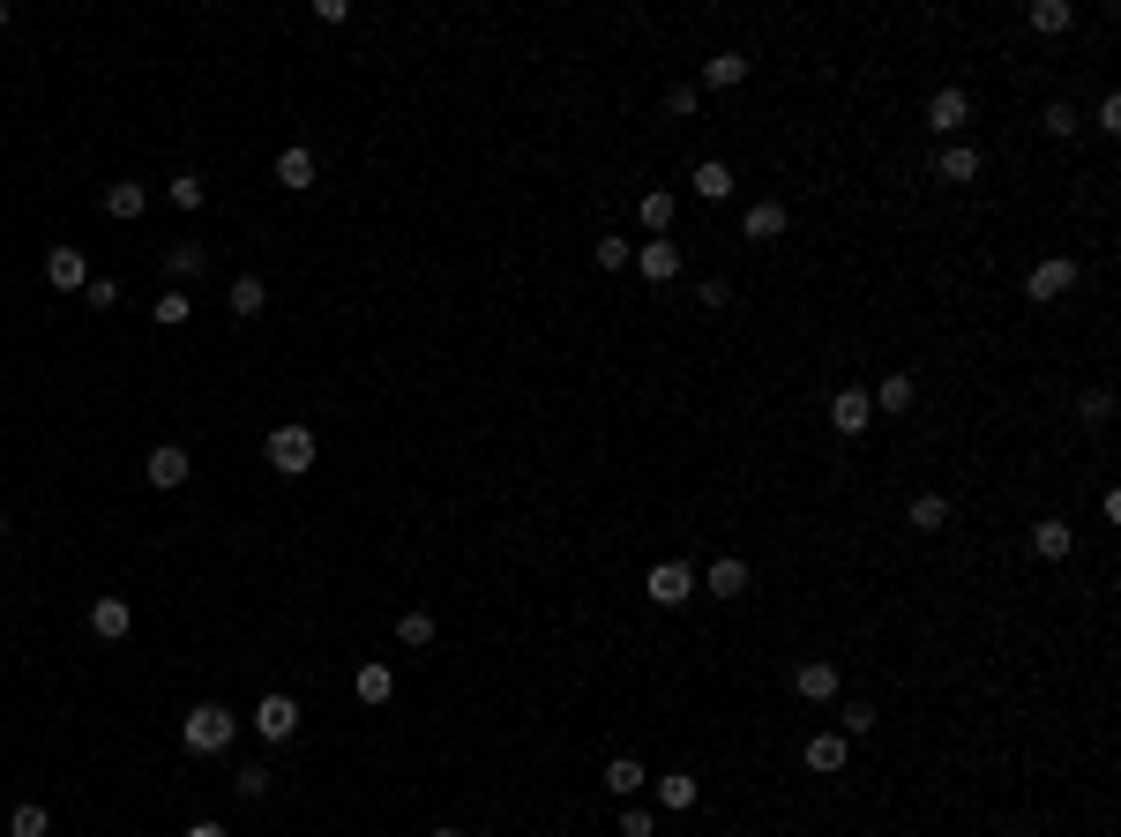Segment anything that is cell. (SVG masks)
<instances>
[{
	"mask_svg": "<svg viewBox=\"0 0 1121 837\" xmlns=\"http://www.w3.org/2000/svg\"><path fill=\"white\" fill-rule=\"evenodd\" d=\"M232 733H240V718L224 711V703H195V711L180 718L187 755H224V747H232Z\"/></svg>",
	"mask_w": 1121,
	"mask_h": 837,
	"instance_id": "obj_1",
	"label": "cell"
},
{
	"mask_svg": "<svg viewBox=\"0 0 1121 837\" xmlns=\"http://www.w3.org/2000/svg\"><path fill=\"white\" fill-rule=\"evenodd\" d=\"M270 471H277V479H307V471H314V435L300 427V419L270 435Z\"/></svg>",
	"mask_w": 1121,
	"mask_h": 837,
	"instance_id": "obj_2",
	"label": "cell"
},
{
	"mask_svg": "<svg viewBox=\"0 0 1121 837\" xmlns=\"http://www.w3.org/2000/svg\"><path fill=\"white\" fill-rule=\"evenodd\" d=\"M643 590H651L658 606H688V590H695V568H688V561H651Z\"/></svg>",
	"mask_w": 1121,
	"mask_h": 837,
	"instance_id": "obj_3",
	"label": "cell"
},
{
	"mask_svg": "<svg viewBox=\"0 0 1121 837\" xmlns=\"http://www.w3.org/2000/svg\"><path fill=\"white\" fill-rule=\"evenodd\" d=\"M254 733H262V741H292V733H300V703H292V695H262V703H254Z\"/></svg>",
	"mask_w": 1121,
	"mask_h": 837,
	"instance_id": "obj_4",
	"label": "cell"
},
{
	"mask_svg": "<svg viewBox=\"0 0 1121 837\" xmlns=\"http://www.w3.org/2000/svg\"><path fill=\"white\" fill-rule=\"evenodd\" d=\"M965 121H972V97L957 91V83L928 97V127H934V135H965Z\"/></svg>",
	"mask_w": 1121,
	"mask_h": 837,
	"instance_id": "obj_5",
	"label": "cell"
},
{
	"mask_svg": "<svg viewBox=\"0 0 1121 837\" xmlns=\"http://www.w3.org/2000/svg\"><path fill=\"white\" fill-rule=\"evenodd\" d=\"M1069 284H1077V262H1069V254H1055V262H1039V270H1031L1025 300H1039V307H1047V300H1061Z\"/></svg>",
	"mask_w": 1121,
	"mask_h": 837,
	"instance_id": "obj_6",
	"label": "cell"
},
{
	"mask_svg": "<svg viewBox=\"0 0 1121 837\" xmlns=\"http://www.w3.org/2000/svg\"><path fill=\"white\" fill-rule=\"evenodd\" d=\"M636 270H643L651 284H673L681 278V240H643V248H636Z\"/></svg>",
	"mask_w": 1121,
	"mask_h": 837,
	"instance_id": "obj_7",
	"label": "cell"
},
{
	"mask_svg": "<svg viewBox=\"0 0 1121 837\" xmlns=\"http://www.w3.org/2000/svg\"><path fill=\"white\" fill-rule=\"evenodd\" d=\"M45 284H53V292H83V284H91V262H83L75 248H53L45 254Z\"/></svg>",
	"mask_w": 1121,
	"mask_h": 837,
	"instance_id": "obj_8",
	"label": "cell"
},
{
	"mask_svg": "<svg viewBox=\"0 0 1121 837\" xmlns=\"http://www.w3.org/2000/svg\"><path fill=\"white\" fill-rule=\"evenodd\" d=\"M1031 554H1039V561H1069V554H1077V531L1061 524V516H1039V524H1031Z\"/></svg>",
	"mask_w": 1121,
	"mask_h": 837,
	"instance_id": "obj_9",
	"label": "cell"
},
{
	"mask_svg": "<svg viewBox=\"0 0 1121 837\" xmlns=\"http://www.w3.org/2000/svg\"><path fill=\"white\" fill-rule=\"evenodd\" d=\"M830 419H838V435H868V419H874L868 389H838V397H830Z\"/></svg>",
	"mask_w": 1121,
	"mask_h": 837,
	"instance_id": "obj_10",
	"label": "cell"
},
{
	"mask_svg": "<svg viewBox=\"0 0 1121 837\" xmlns=\"http://www.w3.org/2000/svg\"><path fill=\"white\" fill-rule=\"evenodd\" d=\"M91 628L105 636V644H121L127 628H135V606H127V598H91Z\"/></svg>",
	"mask_w": 1121,
	"mask_h": 837,
	"instance_id": "obj_11",
	"label": "cell"
},
{
	"mask_svg": "<svg viewBox=\"0 0 1121 837\" xmlns=\"http://www.w3.org/2000/svg\"><path fill=\"white\" fill-rule=\"evenodd\" d=\"M703 584H711V598H747V561L717 554L711 568H703Z\"/></svg>",
	"mask_w": 1121,
	"mask_h": 837,
	"instance_id": "obj_12",
	"label": "cell"
},
{
	"mask_svg": "<svg viewBox=\"0 0 1121 837\" xmlns=\"http://www.w3.org/2000/svg\"><path fill=\"white\" fill-rule=\"evenodd\" d=\"M688 187H695L703 202H725V195H733V165H725V157H703V165L688 172Z\"/></svg>",
	"mask_w": 1121,
	"mask_h": 837,
	"instance_id": "obj_13",
	"label": "cell"
},
{
	"mask_svg": "<svg viewBox=\"0 0 1121 837\" xmlns=\"http://www.w3.org/2000/svg\"><path fill=\"white\" fill-rule=\"evenodd\" d=\"M793 688H800L808 703H830V695H838V666H830V658H808V666L793 673Z\"/></svg>",
	"mask_w": 1121,
	"mask_h": 837,
	"instance_id": "obj_14",
	"label": "cell"
},
{
	"mask_svg": "<svg viewBox=\"0 0 1121 837\" xmlns=\"http://www.w3.org/2000/svg\"><path fill=\"white\" fill-rule=\"evenodd\" d=\"M277 187H292V195H307V187H314V150H307V143L277 150Z\"/></svg>",
	"mask_w": 1121,
	"mask_h": 837,
	"instance_id": "obj_15",
	"label": "cell"
},
{
	"mask_svg": "<svg viewBox=\"0 0 1121 837\" xmlns=\"http://www.w3.org/2000/svg\"><path fill=\"white\" fill-rule=\"evenodd\" d=\"M912 397H920V389H912V374H882V381L868 389V404H874V411H890V419H898V411H912Z\"/></svg>",
	"mask_w": 1121,
	"mask_h": 837,
	"instance_id": "obj_16",
	"label": "cell"
},
{
	"mask_svg": "<svg viewBox=\"0 0 1121 837\" xmlns=\"http://www.w3.org/2000/svg\"><path fill=\"white\" fill-rule=\"evenodd\" d=\"M150 486H157V494L187 486V449H172V441H165V449H150Z\"/></svg>",
	"mask_w": 1121,
	"mask_h": 837,
	"instance_id": "obj_17",
	"label": "cell"
},
{
	"mask_svg": "<svg viewBox=\"0 0 1121 837\" xmlns=\"http://www.w3.org/2000/svg\"><path fill=\"white\" fill-rule=\"evenodd\" d=\"M845 755H852V747H845V733H815V741H808V771H815V777H838Z\"/></svg>",
	"mask_w": 1121,
	"mask_h": 837,
	"instance_id": "obj_18",
	"label": "cell"
},
{
	"mask_svg": "<svg viewBox=\"0 0 1121 837\" xmlns=\"http://www.w3.org/2000/svg\"><path fill=\"white\" fill-rule=\"evenodd\" d=\"M934 180H957V187L979 180V150H972V143H950V150L934 157Z\"/></svg>",
	"mask_w": 1121,
	"mask_h": 837,
	"instance_id": "obj_19",
	"label": "cell"
},
{
	"mask_svg": "<svg viewBox=\"0 0 1121 837\" xmlns=\"http://www.w3.org/2000/svg\"><path fill=\"white\" fill-rule=\"evenodd\" d=\"M224 307H232V322H248V314H262V307H270V284H262V278H232Z\"/></svg>",
	"mask_w": 1121,
	"mask_h": 837,
	"instance_id": "obj_20",
	"label": "cell"
},
{
	"mask_svg": "<svg viewBox=\"0 0 1121 837\" xmlns=\"http://www.w3.org/2000/svg\"><path fill=\"white\" fill-rule=\"evenodd\" d=\"M143 210H150V195H143V187H135V180H113V187H105V218H143Z\"/></svg>",
	"mask_w": 1121,
	"mask_h": 837,
	"instance_id": "obj_21",
	"label": "cell"
},
{
	"mask_svg": "<svg viewBox=\"0 0 1121 837\" xmlns=\"http://www.w3.org/2000/svg\"><path fill=\"white\" fill-rule=\"evenodd\" d=\"M741 232H747V240H778V232H785V202H747Z\"/></svg>",
	"mask_w": 1121,
	"mask_h": 837,
	"instance_id": "obj_22",
	"label": "cell"
},
{
	"mask_svg": "<svg viewBox=\"0 0 1121 837\" xmlns=\"http://www.w3.org/2000/svg\"><path fill=\"white\" fill-rule=\"evenodd\" d=\"M673 210H681V202H673L666 187H651V195L636 202V218H643V232H658V240H666V224H673Z\"/></svg>",
	"mask_w": 1121,
	"mask_h": 837,
	"instance_id": "obj_23",
	"label": "cell"
},
{
	"mask_svg": "<svg viewBox=\"0 0 1121 837\" xmlns=\"http://www.w3.org/2000/svg\"><path fill=\"white\" fill-rule=\"evenodd\" d=\"M703 83H711V91H733V83H747V53H717V61H703Z\"/></svg>",
	"mask_w": 1121,
	"mask_h": 837,
	"instance_id": "obj_24",
	"label": "cell"
},
{
	"mask_svg": "<svg viewBox=\"0 0 1121 837\" xmlns=\"http://www.w3.org/2000/svg\"><path fill=\"white\" fill-rule=\"evenodd\" d=\"M165 278L187 292V278H202V248L195 240H180V248H165Z\"/></svg>",
	"mask_w": 1121,
	"mask_h": 837,
	"instance_id": "obj_25",
	"label": "cell"
},
{
	"mask_svg": "<svg viewBox=\"0 0 1121 837\" xmlns=\"http://www.w3.org/2000/svg\"><path fill=\"white\" fill-rule=\"evenodd\" d=\"M389 695H397V673L367 658V666H359V703H389Z\"/></svg>",
	"mask_w": 1121,
	"mask_h": 837,
	"instance_id": "obj_26",
	"label": "cell"
},
{
	"mask_svg": "<svg viewBox=\"0 0 1121 837\" xmlns=\"http://www.w3.org/2000/svg\"><path fill=\"white\" fill-rule=\"evenodd\" d=\"M643 777H651V771H643L636 755H614V763H606V793H621V801H628V793H636Z\"/></svg>",
	"mask_w": 1121,
	"mask_h": 837,
	"instance_id": "obj_27",
	"label": "cell"
},
{
	"mask_svg": "<svg viewBox=\"0 0 1121 837\" xmlns=\"http://www.w3.org/2000/svg\"><path fill=\"white\" fill-rule=\"evenodd\" d=\"M904 516H912V531H950V501H942V494H920Z\"/></svg>",
	"mask_w": 1121,
	"mask_h": 837,
	"instance_id": "obj_28",
	"label": "cell"
},
{
	"mask_svg": "<svg viewBox=\"0 0 1121 837\" xmlns=\"http://www.w3.org/2000/svg\"><path fill=\"white\" fill-rule=\"evenodd\" d=\"M1069 23H1077V8H1069V0H1039V8H1031V31H1047V38H1061Z\"/></svg>",
	"mask_w": 1121,
	"mask_h": 837,
	"instance_id": "obj_29",
	"label": "cell"
},
{
	"mask_svg": "<svg viewBox=\"0 0 1121 837\" xmlns=\"http://www.w3.org/2000/svg\"><path fill=\"white\" fill-rule=\"evenodd\" d=\"M202 195H210V187L195 180V172H180V180H165V202H172V210H202Z\"/></svg>",
	"mask_w": 1121,
	"mask_h": 837,
	"instance_id": "obj_30",
	"label": "cell"
},
{
	"mask_svg": "<svg viewBox=\"0 0 1121 837\" xmlns=\"http://www.w3.org/2000/svg\"><path fill=\"white\" fill-rule=\"evenodd\" d=\"M1039 127H1047L1055 143H1069V135H1077V105H1069V97H1055V105L1039 113Z\"/></svg>",
	"mask_w": 1121,
	"mask_h": 837,
	"instance_id": "obj_31",
	"label": "cell"
},
{
	"mask_svg": "<svg viewBox=\"0 0 1121 837\" xmlns=\"http://www.w3.org/2000/svg\"><path fill=\"white\" fill-rule=\"evenodd\" d=\"M658 807H695V777H688V771L658 777Z\"/></svg>",
	"mask_w": 1121,
	"mask_h": 837,
	"instance_id": "obj_32",
	"label": "cell"
},
{
	"mask_svg": "<svg viewBox=\"0 0 1121 837\" xmlns=\"http://www.w3.org/2000/svg\"><path fill=\"white\" fill-rule=\"evenodd\" d=\"M1077 411H1085V427H1107V419H1114V389H1085Z\"/></svg>",
	"mask_w": 1121,
	"mask_h": 837,
	"instance_id": "obj_33",
	"label": "cell"
},
{
	"mask_svg": "<svg viewBox=\"0 0 1121 837\" xmlns=\"http://www.w3.org/2000/svg\"><path fill=\"white\" fill-rule=\"evenodd\" d=\"M45 830H53V823H45V807H15V815H8V837H45Z\"/></svg>",
	"mask_w": 1121,
	"mask_h": 837,
	"instance_id": "obj_34",
	"label": "cell"
},
{
	"mask_svg": "<svg viewBox=\"0 0 1121 837\" xmlns=\"http://www.w3.org/2000/svg\"><path fill=\"white\" fill-rule=\"evenodd\" d=\"M187 314H195V300H187L180 284H172V292H165V300H157V322H165V329H180Z\"/></svg>",
	"mask_w": 1121,
	"mask_h": 837,
	"instance_id": "obj_35",
	"label": "cell"
},
{
	"mask_svg": "<svg viewBox=\"0 0 1121 837\" xmlns=\"http://www.w3.org/2000/svg\"><path fill=\"white\" fill-rule=\"evenodd\" d=\"M397 636H405L411 651H427V644H434V620H427V614H405V620H397Z\"/></svg>",
	"mask_w": 1121,
	"mask_h": 837,
	"instance_id": "obj_36",
	"label": "cell"
},
{
	"mask_svg": "<svg viewBox=\"0 0 1121 837\" xmlns=\"http://www.w3.org/2000/svg\"><path fill=\"white\" fill-rule=\"evenodd\" d=\"M845 741H860V733H874V703H845Z\"/></svg>",
	"mask_w": 1121,
	"mask_h": 837,
	"instance_id": "obj_37",
	"label": "cell"
},
{
	"mask_svg": "<svg viewBox=\"0 0 1121 837\" xmlns=\"http://www.w3.org/2000/svg\"><path fill=\"white\" fill-rule=\"evenodd\" d=\"M270 777H277V771H270V763H248V771L232 777V785H240V793H248V801H262V793H270Z\"/></svg>",
	"mask_w": 1121,
	"mask_h": 837,
	"instance_id": "obj_38",
	"label": "cell"
},
{
	"mask_svg": "<svg viewBox=\"0 0 1121 837\" xmlns=\"http://www.w3.org/2000/svg\"><path fill=\"white\" fill-rule=\"evenodd\" d=\"M628 262H636L628 240H598V270H628Z\"/></svg>",
	"mask_w": 1121,
	"mask_h": 837,
	"instance_id": "obj_39",
	"label": "cell"
},
{
	"mask_svg": "<svg viewBox=\"0 0 1121 837\" xmlns=\"http://www.w3.org/2000/svg\"><path fill=\"white\" fill-rule=\"evenodd\" d=\"M83 300H91V307H121V284H113V278H91V284H83Z\"/></svg>",
	"mask_w": 1121,
	"mask_h": 837,
	"instance_id": "obj_40",
	"label": "cell"
},
{
	"mask_svg": "<svg viewBox=\"0 0 1121 837\" xmlns=\"http://www.w3.org/2000/svg\"><path fill=\"white\" fill-rule=\"evenodd\" d=\"M658 823H651V807H621V837H651Z\"/></svg>",
	"mask_w": 1121,
	"mask_h": 837,
	"instance_id": "obj_41",
	"label": "cell"
},
{
	"mask_svg": "<svg viewBox=\"0 0 1121 837\" xmlns=\"http://www.w3.org/2000/svg\"><path fill=\"white\" fill-rule=\"evenodd\" d=\"M666 113H673V121H688V113H695V91H688V83H673V91H666Z\"/></svg>",
	"mask_w": 1121,
	"mask_h": 837,
	"instance_id": "obj_42",
	"label": "cell"
},
{
	"mask_svg": "<svg viewBox=\"0 0 1121 837\" xmlns=\"http://www.w3.org/2000/svg\"><path fill=\"white\" fill-rule=\"evenodd\" d=\"M187 837H232L224 823H187Z\"/></svg>",
	"mask_w": 1121,
	"mask_h": 837,
	"instance_id": "obj_43",
	"label": "cell"
},
{
	"mask_svg": "<svg viewBox=\"0 0 1121 837\" xmlns=\"http://www.w3.org/2000/svg\"><path fill=\"white\" fill-rule=\"evenodd\" d=\"M0 31H8V0H0Z\"/></svg>",
	"mask_w": 1121,
	"mask_h": 837,
	"instance_id": "obj_44",
	"label": "cell"
},
{
	"mask_svg": "<svg viewBox=\"0 0 1121 837\" xmlns=\"http://www.w3.org/2000/svg\"><path fill=\"white\" fill-rule=\"evenodd\" d=\"M434 837H464V830H434Z\"/></svg>",
	"mask_w": 1121,
	"mask_h": 837,
	"instance_id": "obj_45",
	"label": "cell"
},
{
	"mask_svg": "<svg viewBox=\"0 0 1121 837\" xmlns=\"http://www.w3.org/2000/svg\"><path fill=\"white\" fill-rule=\"evenodd\" d=\"M0 531H8V516H0Z\"/></svg>",
	"mask_w": 1121,
	"mask_h": 837,
	"instance_id": "obj_46",
	"label": "cell"
}]
</instances>
